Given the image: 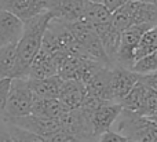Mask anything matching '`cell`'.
Returning <instances> with one entry per match:
<instances>
[{
  "label": "cell",
  "instance_id": "cell-1",
  "mask_svg": "<svg viewBox=\"0 0 157 142\" xmlns=\"http://www.w3.org/2000/svg\"><path fill=\"white\" fill-rule=\"evenodd\" d=\"M52 15L50 11L39 14L33 18L24 22V32L21 39L15 44L17 51V77L15 79H28L29 66L33 58L41 48V41Z\"/></svg>",
  "mask_w": 157,
  "mask_h": 142
},
{
  "label": "cell",
  "instance_id": "cell-2",
  "mask_svg": "<svg viewBox=\"0 0 157 142\" xmlns=\"http://www.w3.org/2000/svg\"><path fill=\"white\" fill-rule=\"evenodd\" d=\"M35 98L36 97L30 90L28 79H11L7 104H6L2 120L30 115Z\"/></svg>",
  "mask_w": 157,
  "mask_h": 142
},
{
  "label": "cell",
  "instance_id": "cell-3",
  "mask_svg": "<svg viewBox=\"0 0 157 142\" xmlns=\"http://www.w3.org/2000/svg\"><path fill=\"white\" fill-rule=\"evenodd\" d=\"M120 105L125 110L134 112L144 117H150L157 110V93L146 87L139 80L120 102Z\"/></svg>",
  "mask_w": 157,
  "mask_h": 142
},
{
  "label": "cell",
  "instance_id": "cell-4",
  "mask_svg": "<svg viewBox=\"0 0 157 142\" xmlns=\"http://www.w3.org/2000/svg\"><path fill=\"white\" fill-rule=\"evenodd\" d=\"M150 26L147 25H132L128 29L120 32V44L117 50V55L114 59V65L123 66L125 69H132L135 63V50L141 40L142 35Z\"/></svg>",
  "mask_w": 157,
  "mask_h": 142
},
{
  "label": "cell",
  "instance_id": "cell-5",
  "mask_svg": "<svg viewBox=\"0 0 157 142\" xmlns=\"http://www.w3.org/2000/svg\"><path fill=\"white\" fill-rule=\"evenodd\" d=\"M68 55L69 54L65 51L48 52L46 50L40 48L29 66L28 79L37 80V79H46V77L58 75V69H59L61 63L63 62V59Z\"/></svg>",
  "mask_w": 157,
  "mask_h": 142
},
{
  "label": "cell",
  "instance_id": "cell-6",
  "mask_svg": "<svg viewBox=\"0 0 157 142\" xmlns=\"http://www.w3.org/2000/svg\"><path fill=\"white\" fill-rule=\"evenodd\" d=\"M141 75L135 73L131 69H125L123 66L113 65L110 69V80H109V90H110V101L120 104L125 98L132 87L139 82Z\"/></svg>",
  "mask_w": 157,
  "mask_h": 142
},
{
  "label": "cell",
  "instance_id": "cell-7",
  "mask_svg": "<svg viewBox=\"0 0 157 142\" xmlns=\"http://www.w3.org/2000/svg\"><path fill=\"white\" fill-rule=\"evenodd\" d=\"M4 123L8 124H14L17 127H21L24 130L33 132V134L40 135L41 138L48 137L50 134L58 131L61 129V123L59 120L55 119H44V117H39L35 115H28V116H22V117H14V119H7L3 120Z\"/></svg>",
  "mask_w": 157,
  "mask_h": 142
},
{
  "label": "cell",
  "instance_id": "cell-8",
  "mask_svg": "<svg viewBox=\"0 0 157 142\" xmlns=\"http://www.w3.org/2000/svg\"><path fill=\"white\" fill-rule=\"evenodd\" d=\"M121 110L123 108L120 104L105 102L91 113V127L95 140H98V137H101L103 132L110 130V127L114 124Z\"/></svg>",
  "mask_w": 157,
  "mask_h": 142
},
{
  "label": "cell",
  "instance_id": "cell-9",
  "mask_svg": "<svg viewBox=\"0 0 157 142\" xmlns=\"http://www.w3.org/2000/svg\"><path fill=\"white\" fill-rule=\"evenodd\" d=\"M0 8L14 14L25 22L47 11L48 0H0Z\"/></svg>",
  "mask_w": 157,
  "mask_h": 142
},
{
  "label": "cell",
  "instance_id": "cell-10",
  "mask_svg": "<svg viewBox=\"0 0 157 142\" xmlns=\"http://www.w3.org/2000/svg\"><path fill=\"white\" fill-rule=\"evenodd\" d=\"M84 3V0H48L47 11H50L52 19L71 24L83 19Z\"/></svg>",
  "mask_w": 157,
  "mask_h": 142
},
{
  "label": "cell",
  "instance_id": "cell-11",
  "mask_svg": "<svg viewBox=\"0 0 157 142\" xmlns=\"http://www.w3.org/2000/svg\"><path fill=\"white\" fill-rule=\"evenodd\" d=\"M110 69L109 65H99L91 75L88 79L83 83L86 87V93L90 95L95 97L102 101H110V90H109V80H110Z\"/></svg>",
  "mask_w": 157,
  "mask_h": 142
},
{
  "label": "cell",
  "instance_id": "cell-12",
  "mask_svg": "<svg viewBox=\"0 0 157 142\" xmlns=\"http://www.w3.org/2000/svg\"><path fill=\"white\" fill-rule=\"evenodd\" d=\"M132 25H147L155 28L157 25V3L128 2L123 4Z\"/></svg>",
  "mask_w": 157,
  "mask_h": 142
},
{
  "label": "cell",
  "instance_id": "cell-13",
  "mask_svg": "<svg viewBox=\"0 0 157 142\" xmlns=\"http://www.w3.org/2000/svg\"><path fill=\"white\" fill-rule=\"evenodd\" d=\"M24 32V22L15 17L0 8V47L17 44Z\"/></svg>",
  "mask_w": 157,
  "mask_h": 142
},
{
  "label": "cell",
  "instance_id": "cell-14",
  "mask_svg": "<svg viewBox=\"0 0 157 142\" xmlns=\"http://www.w3.org/2000/svg\"><path fill=\"white\" fill-rule=\"evenodd\" d=\"M86 97V87L78 80H63L59 90L58 101L63 105L66 110L77 109L81 106Z\"/></svg>",
  "mask_w": 157,
  "mask_h": 142
},
{
  "label": "cell",
  "instance_id": "cell-15",
  "mask_svg": "<svg viewBox=\"0 0 157 142\" xmlns=\"http://www.w3.org/2000/svg\"><path fill=\"white\" fill-rule=\"evenodd\" d=\"M94 32L97 33L98 39H99L101 44L103 47L106 57L109 58V61L112 62V65H114V59L117 55V50H119V44H120V32L116 28L112 26V24L106 25H101V26L92 28Z\"/></svg>",
  "mask_w": 157,
  "mask_h": 142
},
{
  "label": "cell",
  "instance_id": "cell-16",
  "mask_svg": "<svg viewBox=\"0 0 157 142\" xmlns=\"http://www.w3.org/2000/svg\"><path fill=\"white\" fill-rule=\"evenodd\" d=\"M28 82H29L30 90L33 91L35 97H37V98L58 99L63 80L58 75H55V76L46 77V79H37V80L28 79Z\"/></svg>",
  "mask_w": 157,
  "mask_h": 142
},
{
  "label": "cell",
  "instance_id": "cell-17",
  "mask_svg": "<svg viewBox=\"0 0 157 142\" xmlns=\"http://www.w3.org/2000/svg\"><path fill=\"white\" fill-rule=\"evenodd\" d=\"M66 112L63 105L58 99H50V98H35V102L32 105V112L30 115L39 116L44 119H55L59 120L61 116Z\"/></svg>",
  "mask_w": 157,
  "mask_h": 142
},
{
  "label": "cell",
  "instance_id": "cell-18",
  "mask_svg": "<svg viewBox=\"0 0 157 142\" xmlns=\"http://www.w3.org/2000/svg\"><path fill=\"white\" fill-rule=\"evenodd\" d=\"M110 15H112V13L102 3H94V2L84 3L83 19L86 22H88L92 28L109 24L110 22Z\"/></svg>",
  "mask_w": 157,
  "mask_h": 142
},
{
  "label": "cell",
  "instance_id": "cell-19",
  "mask_svg": "<svg viewBox=\"0 0 157 142\" xmlns=\"http://www.w3.org/2000/svg\"><path fill=\"white\" fill-rule=\"evenodd\" d=\"M17 77L15 44L0 47V80Z\"/></svg>",
  "mask_w": 157,
  "mask_h": 142
},
{
  "label": "cell",
  "instance_id": "cell-20",
  "mask_svg": "<svg viewBox=\"0 0 157 142\" xmlns=\"http://www.w3.org/2000/svg\"><path fill=\"white\" fill-rule=\"evenodd\" d=\"M157 50V29L156 28H150L149 30L142 35L141 40H139L138 46L135 50V62L141 58L146 57L147 54L156 51Z\"/></svg>",
  "mask_w": 157,
  "mask_h": 142
},
{
  "label": "cell",
  "instance_id": "cell-21",
  "mask_svg": "<svg viewBox=\"0 0 157 142\" xmlns=\"http://www.w3.org/2000/svg\"><path fill=\"white\" fill-rule=\"evenodd\" d=\"M4 124L13 142H44V138H41L40 135L33 134V132L21 129V127H17L14 124H8V123Z\"/></svg>",
  "mask_w": 157,
  "mask_h": 142
},
{
  "label": "cell",
  "instance_id": "cell-22",
  "mask_svg": "<svg viewBox=\"0 0 157 142\" xmlns=\"http://www.w3.org/2000/svg\"><path fill=\"white\" fill-rule=\"evenodd\" d=\"M135 73L138 75H149L153 73V72H157V50L150 54H147L146 57L138 59L135 63H134L132 69Z\"/></svg>",
  "mask_w": 157,
  "mask_h": 142
},
{
  "label": "cell",
  "instance_id": "cell-23",
  "mask_svg": "<svg viewBox=\"0 0 157 142\" xmlns=\"http://www.w3.org/2000/svg\"><path fill=\"white\" fill-rule=\"evenodd\" d=\"M44 142H83L78 138H76L73 134H71L69 131L63 129H59L58 131L50 134L48 137L44 138Z\"/></svg>",
  "mask_w": 157,
  "mask_h": 142
},
{
  "label": "cell",
  "instance_id": "cell-24",
  "mask_svg": "<svg viewBox=\"0 0 157 142\" xmlns=\"http://www.w3.org/2000/svg\"><path fill=\"white\" fill-rule=\"evenodd\" d=\"M10 84H11V79L0 80V117L4 113V108L8 98V91H10Z\"/></svg>",
  "mask_w": 157,
  "mask_h": 142
},
{
  "label": "cell",
  "instance_id": "cell-25",
  "mask_svg": "<svg viewBox=\"0 0 157 142\" xmlns=\"http://www.w3.org/2000/svg\"><path fill=\"white\" fill-rule=\"evenodd\" d=\"M98 142H128V140L124 135L119 134L117 131L108 130V131L103 132L101 137H98Z\"/></svg>",
  "mask_w": 157,
  "mask_h": 142
},
{
  "label": "cell",
  "instance_id": "cell-26",
  "mask_svg": "<svg viewBox=\"0 0 157 142\" xmlns=\"http://www.w3.org/2000/svg\"><path fill=\"white\" fill-rule=\"evenodd\" d=\"M139 80H141L146 87L152 88L153 91L157 93V72H153V73H149V75H142Z\"/></svg>",
  "mask_w": 157,
  "mask_h": 142
},
{
  "label": "cell",
  "instance_id": "cell-27",
  "mask_svg": "<svg viewBox=\"0 0 157 142\" xmlns=\"http://www.w3.org/2000/svg\"><path fill=\"white\" fill-rule=\"evenodd\" d=\"M128 2H130V0H101V3H102L110 13L117 10L119 7H121L123 4H125V3H128Z\"/></svg>",
  "mask_w": 157,
  "mask_h": 142
},
{
  "label": "cell",
  "instance_id": "cell-28",
  "mask_svg": "<svg viewBox=\"0 0 157 142\" xmlns=\"http://www.w3.org/2000/svg\"><path fill=\"white\" fill-rule=\"evenodd\" d=\"M0 142H13L7 129H6V124L4 126H0Z\"/></svg>",
  "mask_w": 157,
  "mask_h": 142
},
{
  "label": "cell",
  "instance_id": "cell-29",
  "mask_svg": "<svg viewBox=\"0 0 157 142\" xmlns=\"http://www.w3.org/2000/svg\"><path fill=\"white\" fill-rule=\"evenodd\" d=\"M147 119H149V120H150V121H152V123H155V124H156V126H157V110H156V112H155V113H153V115H152V116H150V117H147Z\"/></svg>",
  "mask_w": 157,
  "mask_h": 142
},
{
  "label": "cell",
  "instance_id": "cell-30",
  "mask_svg": "<svg viewBox=\"0 0 157 142\" xmlns=\"http://www.w3.org/2000/svg\"><path fill=\"white\" fill-rule=\"evenodd\" d=\"M130 2H146V3H157V0H130Z\"/></svg>",
  "mask_w": 157,
  "mask_h": 142
},
{
  "label": "cell",
  "instance_id": "cell-31",
  "mask_svg": "<svg viewBox=\"0 0 157 142\" xmlns=\"http://www.w3.org/2000/svg\"><path fill=\"white\" fill-rule=\"evenodd\" d=\"M84 2H94V3H101V0H84Z\"/></svg>",
  "mask_w": 157,
  "mask_h": 142
},
{
  "label": "cell",
  "instance_id": "cell-32",
  "mask_svg": "<svg viewBox=\"0 0 157 142\" xmlns=\"http://www.w3.org/2000/svg\"><path fill=\"white\" fill-rule=\"evenodd\" d=\"M155 28H156V29H157V25H156V26H155Z\"/></svg>",
  "mask_w": 157,
  "mask_h": 142
},
{
  "label": "cell",
  "instance_id": "cell-33",
  "mask_svg": "<svg viewBox=\"0 0 157 142\" xmlns=\"http://www.w3.org/2000/svg\"><path fill=\"white\" fill-rule=\"evenodd\" d=\"M128 142H134V141H128Z\"/></svg>",
  "mask_w": 157,
  "mask_h": 142
},
{
  "label": "cell",
  "instance_id": "cell-34",
  "mask_svg": "<svg viewBox=\"0 0 157 142\" xmlns=\"http://www.w3.org/2000/svg\"><path fill=\"white\" fill-rule=\"evenodd\" d=\"M0 119H2V117H0Z\"/></svg>",
  "mask_w": 157,
  "mask_h": 142
}]
</instances>
